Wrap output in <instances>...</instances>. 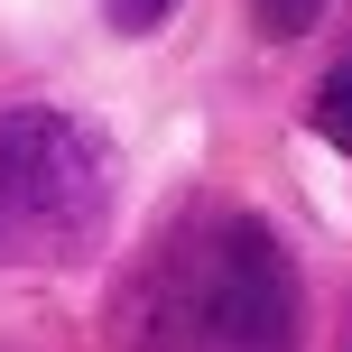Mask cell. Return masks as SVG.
Returning a JSON list of instances; mask_svg holds the SVG:
<instances>
[{
    "label": "cell",
    "mask_w": 352,
    "mask_h": 352,
    "mask_svg": "<svg viewBox=\"0 0 352 352\" xmlns=\"http://www.w3.org/2000/svg\"><path fill=\"white\" fill-rule=\"evenodd\" d=\"M111 140L65 111H0V269H74L111 232Z\"/></svg>",
    "instance_id": "cell-1"
},
{
    "label": "cell",
    "mask_w": 352,
    "mask_h": 352,
    "mask_svg": "<svg viewBox=\"0 0 352 352\" xmlns=\"http://www.w3.org/2000/svg\"><path fill=\"white\" fill-rule=\"evenodd\" d=\"M186 306L213 352H297V269L250 213L204 232V250L186 269Z\"/></svg>",
    "instance_id": "cell-2"
},
{
    "label": "cell",
    "mask_w": 352,
    "mask_h": 352,
    "mask_svg": "<svg viewBox=\"0 0 352 352\" xmlns=\"http://www.w3.org/2000/svg\"><path fill=\"white\" fill-rule=\"evenodd\" d=\"M316 130H324L334 148H352V56H343V65L316 84Z\"/></svg>",
    "instance_id": "cell-3"
},
{
    "label": "cell",
    "mask_w": 352,
    "mask_h": 352,
    "mask_svg": "<svg viewBox=\"0 0 352 352\" xmlns=\"http://www.w3.org/2000/svg\"><path fill=\"white\" fill-rule=\"evenodd\" d=\"M250 19H260V37H306L324 19V0H250Z\"/></svg>",
    "instance_id": "cell-4"
},
{
    "label": "cell",
    "mask_w": 352,
    "mask_h": 352,
    "mask_svg": "<svg viewBox=\"0 0 352 352\" xmlns=\"http://www.w3.org/2000/svg\"><path fill=\"white\" fill-rule=\"evenodd\" d=\"M102 10H111V28H121V37H148V28L176 10V0H102Z\"/></svg>",
    "instance_id": "cell-5"
},
{
    "label": "cell",
    "mask_w": 352,
    "mask_h": 352,
    "mask_svg": "<svg viewBox=\"0 0 352 352\" xmlns=\"http://www.w3.org/2000/svg\"><path fill=\"white\" fill-rule=\"evenodd\" d=\"M343 352H352V306H343Z\"/></svg>",
    "instance_id": "cell-6"
}]
</instances>
